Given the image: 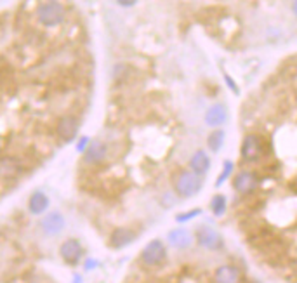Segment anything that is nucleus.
Instances as JSON below:
<instances>
[{"instance_id":"nucleus-1","label":"nucleus","mask_w":297,"mask_h":283,"mask_svg":"<svg viewBox=\"0 0 297 283\" xmlns=\"http://www.w3.org/2000/svg\"><path fill=\"white\" fill-rule=\"evenodd\" d=\"M37 19L45 28L59 26L66 19V7L57 0H47L40 4V7L37 9Z\"/></svg>"},{"instance_id":"nucleus-2","label":"nucleus","mask_w":297,"mask_h":283,"mask_svg":"<svg viewBox=\"0 0 297 283\" xmlns=\"http://www.w3.org/2000/svg\"><path fill=\"white\" fill-rule=\"evenodd\" d=\"M202 190V179L196 172L184 170L176 179V193L183 198H190Z\"/></svg>"},{"instance_id":"nucleus-3","label":"nucleus","mask_w":297,"mask_h":283,"mask_svg":"<svg viewBox=\"0 0 297 283\" xmlns=\"http://www.w3.org/2000/svg\"><path fill=\"white\" fill-rule=\"evenodd\" d=\"M79 127H80L79 118L73 117V115H64V117H61L59 120H57L56 134L61 141L71 143V141H75L77 134H79Z\"/></svg>"},{"instance_id":"nucleus-4","label":"nucleus","mask_w":297,"mask_h":283,"mask_svg":"<svg viewBox=\"0 0 297 283\" xmlns=\"http://www.w3.org/2000/svg\"><path fill=\"white\" fill-rule=\"evenodd\" d=\"M261 153H262L261 137L256 136V134H249V136H245L244 143H242V150H240L242 158L247 160V162H256V160L261 156Z\"/></svg>"},{"instance_id":"nucleus-5","label":"nucleus","mask_w":297,"mask_h":283,"mask_svg":"<svg viewBox=\"0 0 297 283\" xmlns=\"http://www.w3.org/2000/svg\"><path fill=\"white\" fill-rule=\"evenodd\" d=\"M164 257H165V247L160 240H153V242H150L141 252L142 262L148 266L160 264V262L164 261Z\"/></svg>"},{"instance_id":"nucleus-6","label":"nucleus","mask_w":297,"mask_h":283,"mask_svg":"<svg viewBox=\"0 0 297 283\" xmlns=\"http://www.w3.org/2000/svg\"><path fill=\"white\" fill-rule=\"evenodd\" d=\"M64 224H66L64 223V217L61 216L59 212H51V214H47V216L42 217L40 229H42V233L47 236H57L63 233Z\"/></svg>"},{"instance_id":"nucleus-7","label":"nucleus","mask_w":297,"mask_h":283,"mask_svg":"<svg viewBox=\"0 0 297 283\" xmlns=\"http://www.w3.org/2000/svg\"><path fill=\"white\" fill-rule=\"evenodd\" d=\"M82 254H84L82 245H80V242L75 238L64 240L59 247V255L63 257L64 262H68V264H77V262L82 259Z\"/></svg>"},{"instance_id":"nucleus-8","label":"nucleus","mask_w":297,"mask_h":283,"mask_svg":"<svg viewBox=\"0 0 297 283\" xmlns=\"http://www.w3.org/2000/svg\"><path fill=\"white\" fill-rule=\"evenodd\" d=\"M108 153V146L103 141H92L89 143L87 150L84 151V160L89 165H98V163H103L106 158Z\"/></svg>"},{"instance_id":"nucleus-9","label":"nucleus","mask_w":297,"mask_h":283,"mask_svg":"<svg viewBox=\"0 0 297 283\" xmlns=\"http://www.w3.org/2000/svg\"><path fill=\"white\" fill-rule=\"evenodd\" d=\"M196 240L202 247L209 248V250H217L222 245V238L217 231H214L212 228H200L196 231Z\"/></svg>"},{"instance_id":"nucleus-10","label":"nucleus","mask_w":297,"mask_h":283,"mask_svg":"<svg viewBox=\"0 0 297 283\" xmlns=\"http://www.w3.org/2000/svg\"><path fill=\"white\" fill-rule=\"evenodd\" d=\"M256 184H257L256 175H254L252 172H249V170L238 172V174L235 175V179H233L235 190H237L238 193H242V195H247V193H250V191H254V190H256Z\"/></svg>"},{"instance_id":"nucleus-11","label":"nucleus","mask_w":297,"mask_h":283,"mask_svg":"<svg viewBox=\"0 0 297 283\" xmlns=\"http://www.w3.org/2000/svg\"><path fill=\"white\" fill-rule=\"evenodd\" d=\"M136 238V233L129 228H117L111 231L110 235V245L113 248H123L134 242Z\"/></svg>"},{"instance_id":"nucleus-12","label":"nucleus","mask_w":297,"mask_h":283,"mask_svg":"<svg viewBox=\"0 0 297 283\" xmlns=\"http://www.w3.org/2000/svg\"><path fill=\"white\" fill-rule=\"evenodd\" d=\"M228 118V112H226V106L217 103V105L210 106L205 113V124L209 127H221L222 124L226 122Z\"/></svg>"},{"instance_id":"nucleus-13","label":"nucleus","mask_w":297,"mask_h":283,"mask_svg":"<svg viewBox=\"0 0 297 283\" xmlns=\"http://www.w3.org/2000/svg\"><path fill=\"white\" fill-rule=\"evenodd\" d=\"M49 209V197L42 191H35L28 200V210L33 216H42Z\"/></svg>"},{"instance_id":"nucleus-14","label":"nucleus","mask_w":297,"mask_h":283,"mask_svg":"<svg viewBox=\"0 0 297 283\" xmlns=\"http://www.w3.org/2000/svg\"><path fill=\"white\" fill-rule=\"evenodd\" d=\"M214 278H215V283H238L240 281V271L235 266L225 264V266L217 267Z\"/></svg>"},{"instance_id":"nucleus-15","label":"nucleus","mask_w":297,"mask_h":283,"mask_svg":"<svg viewBox=\"0 0 297 283\" xmlns=\"http://www.w3.org/2000/svg\"><path fill=\"white\" fill-rule=\"evenodd\" d=\"M190 165H191V170L196 172L198 175L205 174V172L210 169V158H209V155H207V153L203 151V150L195 151V155H193L191 160H190Z\"/></svg>"},{"instance_id":"nucleus-16","label":"nucleus","mask_w":297,"mask_h":283,"mask_svg":"<svg viewBox=\"0 0 297 283\" xmlns=\"http://www.w3.org/2000/svg\"><path fill=\"white\" fill-rule=\"evenodd\" d=\"M169 242L177 248H188L191 245L193 238L186 229H174V231L169 233Z\"/></svg>"},{"instance_id":"nucleus-17","label":"nucleus","mask_w":297,"mask_h":283,"mask_svg":"<svg viewBox=\"0 0 297 283\" xmlns=\"http://www.w3.org/2000/svg\"><path fill=\"white\" fill-rule=\"evenodd\" d=\"M222 144H225V131H221V129L210 132V136L207 137V146L210 148V151L217 153L222 148Z\"/></svg>"},{"instance_id":"nucleus-18","label":"nucleus","mask_w":297,"mask_h":283,"mask_svg":"<svg viewBox=\"0 0 297 283\" xmlns=\"http://www.w3.org/2000/svg\"><path fill=\"white\" fill-rule=\"evenodd\" d=\"M225 209H226V198L222 197V195H215V197L212 198V212H214L215 216H222V214H225Z\"/></svg>"},{"instance_id":"nucleus-19","label":"nucleus","mask_w":297,"mask_h":283,"mask_svg":"<svg viewBox=\"0 0 297 283\" xmlns=\"http://www.w3.org/2000/svg\"><path fill=\"white\" fill-rule=\"evenodd\" d=\"M2 169H7V174H13V172H16L19 167L14 158H2L0 160V170Z\"/></svg>"},{"instance_id":"nucleus-20","label":"nucleus","mask_w":297,"mask_h":283,"mask_svg":"<svg viewBox=\"0 0 297 283\" xmlns=\"http://www.w3.org/2000/svg\"><path fill=\"white\" fill-rule=\"evenodd\" d=\"M198 214H202V210L195 209V210H190V212H186V214H179L176 219H177V223H184V221H190L195 216H198Z\"/></svg>"},{"instance_id":"nucleus-21","label":"nucleus","mask_w":297,"mask_h":283,"mask_svg":"<svg viewBox=\"0 0 297 283\" xmlns=\"http://www.w3.org/2000/svg\"><path fill=\"white\" fill-rule=\"evenodd\" d=\"M231 170H233V163L231 162H226L225 163V169H222V174H221V177H219V181H217V184H221L222 181L228 177V175L231 174Z\"/></svg>"},{"instance_id":"nucleus-22","label":"nucleus","mask_w":297,"mask_h":283,"mask_svg":"<svg viewBox=\"0 0 297 283\" xmlns=\"http://www.w3.org/2000/svg\"><path fill=\"white\" fill-rule=\"evenodd\" d=\"M87 146H89V137L84 136L82 139L79 141V144H77V150H79V151H86Z\"/></svg>"},{"instance_id":"nucleus-23","label":"nucleus","mask_w":297,"mask_h":283,"mask_svg":"<svg viewBox=\"0 0 297 283\" xmlns=\"http://www.w3.org/2000/svg\"><path fill=\"white\" fill-rule=\"evenodd\" d=\"M117 4L120 7H134L137 4V0H117Z\"/></svg>"},{"instance_id":"nucleus-24","label":"nucleus","mask_w":297,"mask_h":283,"mask_svg":"<svg viewBox=\"0 0 297 283\" xmlns=\"http://www.w3.org/2000/svg\"><path fill=\"white\" fill-rule=\"evenodd\" d=\"M225 80H226V83H228V85H230V87H231V90H233V92H238V87H237V85H235V82H233V78H231V76H230V75H226V73H225Z\"/></svg>"},{"instance_id":"nucleus-25","label":"nucleus","mask_w":297,"mask_h":283,"mask_svg":"<svg viewBox=\"0 0 297 283\" xmlns=\"http://www.w3.org/2000/svg\"><path fill=\"white\" fill-rule=\"evenodd\" d=\"M292 11H294V14L297 18V0H292Z\"/></svg>"}]
</instances>
